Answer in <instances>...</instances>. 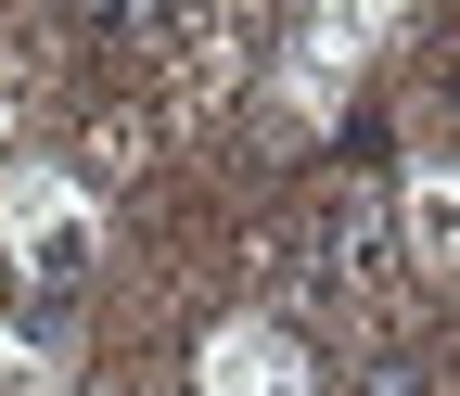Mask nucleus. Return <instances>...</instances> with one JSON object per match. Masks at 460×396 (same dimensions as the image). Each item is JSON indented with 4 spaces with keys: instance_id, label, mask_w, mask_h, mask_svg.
Masks as SVG:
<instances>
[{
    "instance_id": "f257e3e1",
    "label": "nucleus",
    "mask_w": 460,
    "mask_h": 396,
    "mask_svg": "<svg viewBox=\"0 0 460 396\" xmlns=\"http://www.w3.org/2000/svg\"><path fill=\"white\" fill-rule=\"evenodd\" d=\"M307 281H320V295H384V281H396V205L384 192H345L332 231H320V256H307Z\"/></svg>"
},
{
    "instance_id": "f03ea898",
    "label": "nucleus",
    "mask_w": 460,
    "mask_h": 396,
    "mask_svg": "<svg viewBox=\"0 0 460 396\" xmlns=\"http://www.w3.org/2000/svg\"><path fill=\"white\" fill-rule=\"evenodd\" d=\"M13 256L65 295V281H90V217L51 192V180H13Z\"/></svg>"
},
{
    "instance_id": "7ed1b4c3",
    "label": "nucleus",
    "mask_w": 460,
    "mask_h": 396,
    "mask_svg": "<svg viewBox=\"0 0 460 396\" xmlns=\"http://www.w3.org/2000/svg\"><path fill=\"white\" fill-rule=\"evenodd\" d=\"M205 383H217V396H320V383H307L295 358L269 346V332H230V346L205 358Z\"/></svg>"
},
{
    "instance_id": "20e7f679",
    "label": "nucleus",
    "mask_w": 460,
    "mask_h": 396,
    "mask_svg": "<svg viewBox=\"0 0 460 396\" xmlns=\"http://www.w3.org/2000/svg\"><path fill=\"white\" fill-rule=\"evenodd\" d=\"M396 231H410L422 256H460V180H422V192H410V217H396Z\"/></svg>"
},
{
    "instance_id": "39448f33",
    "label": "nucleus",
    "mask_w": 460,
    "mask_h": 396,
    "mask_svg": "<svg viewBox=\"0 0 460 396\" xmlns=\"http://www.w3.org/2000/svg\"><path fill=\"white\" fill-rule=\"evenodd\" d=\"M166 0H90V26H154Z\"/></svg>"
},
{
    "instance_id": "423d86ee",
    "label": "nucleus",
    "mask_w": 460,
    "mask_h": 396,
    "mask_svg": "<svg viewBox=\"0 0 460 396\" xmlns=\"http://www.w3.org/2000/svg\"><path fill=\"white\" fill-rule=\"evenodd\" d=\"M358 396H435V383H422V371H371Z\"/></svg>"
},
{
    "instance_id": "0eeeda50",
    "label": "nucleus",
    "mask_w": 460,
    "mask_h": 396,
    "mask_svg": "<svg viewBox=\"0 0 460 396\" xmlns=\"http://www.w3.org/2000/svg\"><path fill=\"white\" fill-rule=\"evenodd\" d=\"M435 128H447V154H460V77H447V102H435Z\"/></svg>"
}]
</instances>
